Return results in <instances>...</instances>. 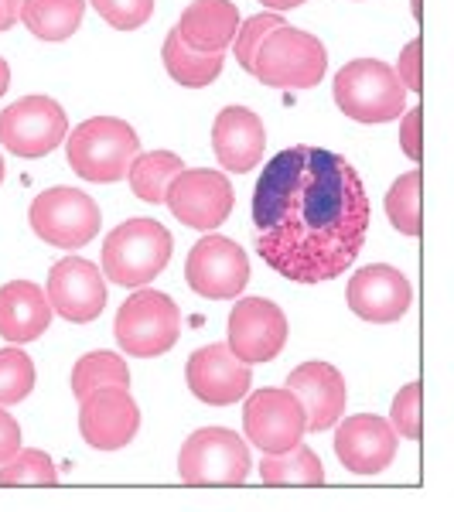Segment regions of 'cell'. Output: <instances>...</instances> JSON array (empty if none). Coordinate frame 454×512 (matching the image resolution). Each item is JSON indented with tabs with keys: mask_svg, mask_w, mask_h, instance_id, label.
<instances>
[{
	"mask_svg": "<svg viewBox=\"0 0 454 512\" xmlns=\"http://www.w3.org/2000/svg\"><path fill=\"white\" fill-rule=\"evenodd\" d=\"M369 216L359 171L325 147H287L263 164L253 188L257 253L294 284L342 277L362 253Z\"/></svg>",
	"mask_w": 454,
	"mask_h": 512,
	"instance_id": "obj_1",
	"label": "cell"
},
{
	"mask_svg": "<svg viewBox=\"0 0 454 512\" xmlns=\"http://www.w3.org/2000/svg\"><path fill=\"white\" fill-rule=\"evenodd\" d=\"M137 154V130L120 117H93L79 123L72 134H65V158H69L72 171L86 181H99V185L127 178Z\"/></svg>",
	"mask_w": 454,
	"mask_h": 512,
	"instance_id": "obj_2",
	"label": "cell"
},
{
	"mask_svg": "<svg viewBox=\"0 0 454 512\" xmlns=\"http://www.w3.org/2000/svg\"><path fill=\"white\" fill-rule=\"evenodd\" d=\"M338 110L356 123H390L407 110V86L396 79L393 65L379 59H356L335 76Z\"/></svg>",
	"mask_w": 454,
	"mask_h": 512,
	"instance_id": "obj_3",
	"label": "cell"
},
{
	"mask_svg": "<svg viewBox=\"0 0 454 512\" xmlns=\"http://www.w3.org/2000/svg\"><path fill=\"white\" fill-rule=\"evenodd\" d=\"M171 233L158 219H127L103 243V274L120 287H144L168 267Z\"/></svg>",
	"mask_w": 454,
	"mask_h": 512,
	"instance_id": "obj_4",
	"label": "cell"
},
{
	"mask_svg": "<svg viewBox=\"0 0 454 512\" xmlns=\"http://www.w3.org/2000/svg\"><path fill=\"white\" fill-rule=\"evenodd\" d=\"M250 72L263 82V86L311 89L325 79L328 52L315 35L284 24V28H277L274 35H267V41L257 48Z\"/></svg>",
	"mask_w": 454,
	"mask_h": 512,
	"instance_id": "obj_5",
	"label": "cell"
},
{
	"mask_svg": "<svg viewBox=\"0 0 454 512\" xmlns=\"http://www.w3.org/2000/svg\"><path fill=\"white\" fill-rule=\"evenodd\" d=\"M120 349L137 359H158L171 352L181 335V311L168 294L161 291H137L120 304L113 321Z\"/></svg>",
	"mask_w": 454,
	"mask_h": 512,
	"instance_id": "obj_6",
	"label": "cell"
},
{
	"mask_svg": "<svg viewBox=\"0 0 454 512\" xmlns=\"http://www.w3.org/2000/svg\"><path fill=\"white\" fill-rule=\"evenodd\" d=\"M250 465V448L229 427H202L178 454V475L185 485H243Z\"/></svg>",
	"mask_w": 454,
	"mask_h": 512,
	"instance_id": "obj_7",
	"label": "cell"
},
{
	"mask_svg": "<svg viewBox=\"0 0 454 512\" xmlns=\"http://www.w3.org/2000/svg\"><path fill=\"white\" fill-rule=\"evenodd\" d=\"M31 229L38 239H45L48 246H59V250H79L89 246L99 236L103 216H99V205L79 188H48L31 202Z\"/></svg>",
	"mask_w": 454,
	"mask_h": 512,
	"instance_id": "obj_8",
	"label": "cell"
},
{
	"mask_svg": "<svg viewBox=\"0 0 454 512\" xmlns=\"http://www.w3.org/2000/svg\"><path fill=\"white\" fill-rule=\"evenodd\" d=\"M69 134L65 110L52 96H24L0 113V144L18 158H45Z\"/></svg>",
	"mask_w": 454,
	"mask_h": 512,
	"instance_id": "obj_9",
	"label": "cell"
},
{
	"mask_svg": "<svg viewBox=\"0 0 454 512\" xmlns=\"http://www.w3.org/2000/svg\"><path fill=\"white\" fill-rule=\"evenodd\" d=\"M243 431L253 448L263 454H280L301 444V437L308 434V420H304L301 400L287 386H267L246 400Z\"/></svg>",
	"mask_w": 454,
	"mask_h": 512,
	"instance_id": "obj_10",
	"label": "cell"
},
{
	"mask_svg": "<svg viewBox=\"0 0 454 512\" xmlns=\"http://www.w3.org/2000/svg\"><path fill=\"white\" fill-rule=\"evenodd\" d=\"M164 202L171 205L175 219H181L185 226L212 233L233 212V185L222 171L181 168L168 185V192H164Z\"/></svg>",
	"mask_w": 454,
	"mask_h": 512,
	"instance_id": "obj_11",
	"label": "cell"
},
{
	"mask_svg": "<svg viewBox=\"0 0 454 512\" xmlns=\"http://www.w3.org/2000/svg\"><path fill=\"white\" fill-rule=\"evenodd\" d=\"M185 280L195 294L209 297V301H233L250 284V260L233 239L205 236L188 253Z\"/></svg>",
	"mask_w": 454,
	"mask_h": 512,
	"instance_id": "obj_12",
	"label": "cell"
},
{
	"mask_svg": "<svg viewBox=\"0 0 454 512\" xmlns=\"http://www.w3.org/2000/svg\"><path fill=\"white\" fill-rule=\"evenodd\" d=\"M140 431V410L127 386H99L79 400V434L96 451H120Z\"/></svg>",
	"mask_w": 454,
	"mask_h": 512,
	"instance_id": "obj_13",
	"label": "cell"
},
{
	"mask_svg": "<svg viewBox=\"0 0 454 512\" xmlns=\"http://www.w3.org/2000/svg\"><path fill=\"white\" fill-rule=\"evenodd\" d=\"M229 349L243 362H274L287 345V315L267 297H243L229 311Z\"/></svg>",
	"mask_w": 454,
	"mask_h": 512,
	"instance_id": "obj_14",
	"label": "cell"
},
{
	"mask_svg": "<svg viewBox=\"0 0 454 512\" xmlns=\"http://www.w3.org/2000/svg\"><path fill=\"white\" fill-rule=\"evenodd\" d=\"M48 304L72 325H89L106 308V280L96 263L65 256L48 274Z\"/></svg>",
	"mask_w": 454,
	"mask_h": 512,
	"instance_id": "obj_15",
	"label": "cell"
},
{
	"mask_svg": "<svg viewBox=\"0 0 454 512\" xmlns=\"http://www.w3.org/2000/svg\"><path fill=\"white\" fill-rule=\"evenodd\" d=\"M185 379H188V390L202 403H209V407H229V403L243 400L250 393L253 373H250V362L236 359L226 342H216L192 352Z\"/></svg>",
	"mask_w": 454,
	"mask_h": 512,
	"instance_id": "obj_16",
	"label": "cell"
},
{
	"mask_svg": "<svg viewBox=\"0 0 454 512\" xmlns=\"http://www.w3.org/2000/svg\"><path fill=\"white\" fill-rule=\"evenodd\" d=\"M414 287L390 263H369L349 280V308L352 315L373 325H390L410 311Z\"/></svg>",
	"mask_w": 454,
	"mask_h": 512,
	"instance_id": "obj_17",
	"label": "cell"
},
{
	"mask_svg": "<svg viewBox=\"0 0 454 512\" xmlns=\"http://www.w3.org/2000/svg\"><path fill=\"white\" fill-rule=\"evenodd\" d=\"M335 454L352 475H379L393 465L396 431L376 414L345 417L335 431Z\"/></svg>",
	"mask_w": 454,
	"mask_h": 512,
	"instance_id": "obj_18",
	"label": "cell"
},
{
	"mask_svg": "<svg viewBox=\"0 0 454 512\" xmlns=\"http://www.w3.org/2000/svg\"><path fill=\"white\" fill-rule=\"evenodd\" d=\"M287 390L301 400L308 431L315 434L335 427L345 414V403H349L345 379L332 362H301L287 376Z\"/></svg>",
	"mask_w": 454,
	"mask_h": 512,
	"instance_id": "obj_19",
	"label": "cell"
},
{
	"mask_svg": "<svg viewBox=\"0 0 454 512\" xmlns=\"http://www.w3.org/2000/svg\"><path fill=\"white\" fill-rule=\"evenodd\" d=\"M263 147H267V130L263 120L246 106H226L216 117L212 127V151L219 164L233 175H246L263 161Z\"/></svg>",
	"mask_w": 454,
	"mask_h": 512,
	"instance_id": "obj_20",
	"label": "cell"
},
{
	"mask_svg": "<svg viewBox=\"0 0 454 512\" xmlns=\"http://www.w3.org/2000/svg\"><path fill=\"white\" fill-rule=\"evenodd\" d=\"M52 325L48 294L31 280H11L0 287V335L7 342H35Z\"/></svg>",
	"mask_w": 454,
	"mask_h": 512,
	"instance_id": "obj_21",
	"label": "cell"
},
{
	"mask_svg": "<svg viewBox=\"0 0 454 512\" xmlns=\"http://www.w3.org/2000/svg\"><path fill=\"white\" fill-rule=\"evenodd\" d=\"M175 31L195 52H226L239 31V7L233 0H192L181 11Z\"/></svg>",
	"mask_w": 454,
	"mask_h": 512,
	"instance_id": "obj_22",
	"label": "cell"
},
{
	"mask_svg": "<svg viewBox=\"0 0 454 512\" xmlns=\"http://www.w3.org/2000/svg\"><path fill=\"white\" fill-rule=\"evenodd\" d=\"M161 59H164L168 76L175 79L178 86L202 89V86H212V82L222 76L226 52H195L192 45H185V41H181L178 31H171V35L164 38Z\"/></svg>",
	"mask_w": 454,
	"mask_h": 512,
	"instance_id": "obj_23",
	"label": "cell"
},
{
	"mask_svg": "<svg viewBox=\"0 0 454 512\" xmlns=\"http://www.w3.org/2000/svg\"><path fill=\"white\" fill-rule=\"evenodd\" d=\"M86 0H21V24L41 41H65L82 28Z\"/></svg>",
	"mask_w": 454,
	"mask_h": 512,
	"instance_id": "obj_24",
	"label": "cell"
},
{
	"mask_svg": "<svg viewBox=\"0 0 454 512\" xmlns=\"http://www.w3.org/2000/svg\"><path fill=\"white\" fill-rule=\"evenodd\" d=\"M260 482L263 485H321L325 482V468H321V458L308 444H294V448L263 458Z\"/></svg>",
	"mask_w": 454,
	"mask_h": 512,
	"instance_id": "obj_25",
	"label": "cell"
},
{
	"mask_svg": "<svg viewBox=\"0 0 454 512\" xmlns=\"http://www.w3.org/2000/svg\"><path fill=\"white\" fill-rule=\"evenodd\" d=\"M185 168V161L171 151H151V154H137L134 164H130L127 178H130V188L140 202H151V205H161L164 202V192L168 185L175 181L178 171Z\"/></svg>",
	"mask_w": 454,
	"mask_h": 512,
	"instance_id": "obj_26",
	"label": "cell"
},
{
	"mask_svg": "<svg viewBox=\"0 0 454 512\" xmlns=\"http://www.w3.org/2000/svg\"><path fill=\"white\" fill-rule=\"evenodd\" d=\"M99 386H127L130 390V369L120 355L113 352H89L72 366V396L82 400Z\"/></svg>",
	"mask_w": 454,
	"mask_h": 512,
	"instance_id": "obj_27",
	"label": "cell"
},
{
	"mask_svg": "<svg viewBox=\"0 0 454 512\" xmlns=\"http://www.w3.org/2000/svg\"><path fill=\"white\" fill-rule=\"evenodd\" d=\"M386 216L390 226L403 236L420 233V171H407L390 185L386 192Z\"/></svg>",
	"mask_w": 454,
	"mask_h": 512,
	"instance_id": "obj_28",
	"label": "cell"
},
{
	"mask_svg": "<svg viewBox=\"0 0 454 512\" xmlns=\"http://www.w3.org/2000/svg\"><path fill=\"white\" fill-rule=\"evenodd\" d=\"M59 472H55L52 458L38 448L14 451L7 461H0V485H55Z\"/></svg>",
	"mask_w": 454,
	"mask_h": 512,
	"instance_id": "obj_29",
	"label": "cell"
},
{
	"mask_svg": "<svg viewBox=\"0 0 454 512\" xmlns=\"http://www.w3.org/2000/svg\"><path fill=\"white\" fill-rule=\"evenodd\" d=\"M35 390V362L21 349H0V407L21 403Z\"/></svg>",
	"mask_w": 454,
	"mask_h": 512,
	"instance_id": "obj_30",
	"label": "cell"
},
{
	"mask_svg": "<svg viewBox=\"0 0 454 512\" xmlns=\"http://www.w3.org/2000/svg\"><path fill=\"white\" fill-rule=\"evenodd\" d=\"M277 28H284V18L280 14H257L250 21H239V31H236V62L243 65L246 72L253 69V55L257 48L267 41V35H274Z\"/></svg>",
	"mask_w": 454,
	"mask_h": 512,
	"instance_id": "obj_31",
	"label": "cell"
},
{
	"mask_svg": "<svg viewBox=\"0 0 454 512\" xmlns=\"http://www.w3.org/2000/svg\"><path fill=\"white\" fill-rule=\"evenodd\" d=\"M96 14L117 31H137L151 21L154 0H93Z\"/></svg>",
	"mask_w": 454,
	"mask_h": 512,
	"instance_id": "obj_32",
	"label": "cell"
},
{
	"mask_svg": "<svg viewBox=\"0 0 454 512\" xmlns=\"http://www.w3.org/2000/svg\"><path fill=\"white\" fill-rule=\"evenodd\" d=\"M390 427L396 431V437L420 441V383H407L400 393L393 396Z\"/></svg>",
	"mask_w": 454,
	"mask_h": 512,
	"instance_id": "obj_33",
	"label": "cell"
},
{
	"mask_svg": "<svg viewBox=\"0 0 454 512\" xmlns=\"http://www.w3.org/2000/svg\"><path fill=\"white\" fill-rule=\"evenodd\" d=\"M420 38L414 41H407V48L400 52V59H396V79L407 86V93H420L424 89V82H420Z\"/></svg>",
	"mask_w": 454,
	"mask_h": 512,
	"instance_id": "obj_34",
	"label": "cell"
},
{
	"mask_svg": "<svg viewBox=\"0 0 454 512\" xmlns=\"http://www.w3.org/2000/svg\"><path fill=\"white\" fill-rule=\"evenodd\" d=\"M400 147L410 161H420V106L403 110L400 117Z\"/></svg>",
	"mask_w": 454,
	"mask_h": 512,
	"instance_id": "obj_35",
	"label": "cell"
},
{
	"mask_svg": "<svg viewBox=\"0 0 454 512\" xmlns=\"http://www.w3.org/2000/svg\"><path fill=\"white\" fill-rule=\"evenodd\" d=\"M21 448V427L7 410H0V461H7Z\"/></svg>",
	"mask_w": 454,
	"mask_h": 512,
	"instance_id": "obj_36",
	"label": "cell"
},
{
	"mask_svg": "<svg viewBox=\"0 0 454 512\" xmlns=\"http://www.w3.org/2000/svg\"><path fill=\"white\" fill-rule=\"evenodd\" d=\"M21 14V0H0V31L14 28Z\"/></svg>",
	"mask_w": 454,
	"mask_h": 512,
	"instance_id": "obj_37",
	"label": "cell"
},
{
	"mask_svg": "<svg viewBox=\"0 0 454 512\" xmlns=\"http://www.w3.org/2000/svg\"><path fill=\"white\" fill-rule=\"evenodd\" d=\"M263 7H270V11H291V7H301L304 0H260Z\"/></svg>",
	"mask_w": 454,
	"mask_h": 512,
	"instance_id": "obj_38",
	"label": "cell"
},
{
	"mask_svg": "<svg viewBox=\"0 0 454 512\" xmlns=\"http://www.w3.org/2000/svg\"><path fill=\"white\" fill-rule=\"evenodd\" d=\"M7 86H11V65L0 59V96L7 93Z\"/></svg>",
	"mask_w": 454,
	"mask_h": 512,
	"instance_id": "obj_39",
	"label": "cell"
},
{
	"mask_svg": "<svg viewBox=\"0 0 454 512\" xmlns=\"http://www.w3.org/2000/svg\"><path fill=\"white\" fill-rule=\"evenodd\" d=\"M410 11H414V18L420 21V14H424V7H420V0H410Z\"/></svg>",
	"mask_w": 454,
	"mask_h": 512,
	"instance_id": "obj_40",
	"label": "cell"
},
{
	"mask_svg": "<svg viewBox=\"0 0 454 512\" xmlns=\"http://www.w3.org/2000/svg\"><path fill=\"white\" fill-rule=\"evenodd\" d=\"M0 181H4V158H0Z\"/></svg>",
	"mask_w": 454,
	"mask_h": 512,
	"instance_id": "obj_41",
	"label": "cell"
}]
</instances>
